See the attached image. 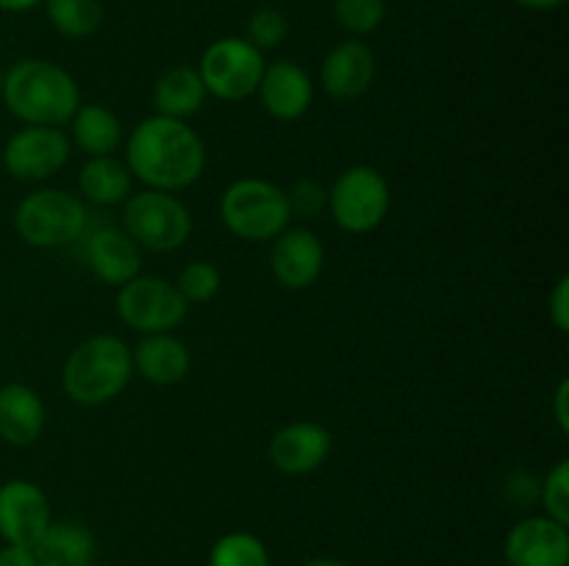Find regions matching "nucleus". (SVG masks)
<instances>
[{
    "label": "nucleus",
    "mask_w": 569,
    "mask_h": 566,
    "mask_svg": "<svg viewBox=\"0 0 569 566\" xmlns=\"http://www.w3.org/2000/svg\"><path fill=\"white\" fill-rule=\"evenodd\" d=\"M548 303H550L548 311H550V322H553V327L559 333H567L569 331V277L567 275H561L559 281H556Z\"/></svg>",
    "instance_id": "obj_31"
},
{
    "label": "nucleus",
    "mask_w": 569,
    "mask_h": 566,
    "mask_svg": "<svg viewBox=\"0 0 569 566\" xmlns=\"http://www.w3.org/2000/svg\"><path fill=\"white\" fill-rule=\"evenodd\" d=\"M272 277L289 292H303L320 281L326 270V247L311 228H287L272 239Z\"/></svg>",
    "instance_id": "obj_12"
},
{
    "label": "nucleus",
    "mask_w": 569,
    "mask_h": 566,
    "mask_svg": "<svg viewBox=\"0 0 569 566\" xmlns=\"http://www.w3.org/2000/svg\"><path fill=\"white\" fill-rule=\"evenodd\" d=\"M209 566H272L270 549L256 533L233 530L214 542Z\"/></svg>",
    "instance_id": "obj_25"
},
{
    "label": "nucleus",
    "mask_w": 569,
    "mask_h": 566,
    "mask_svg": "<svg viewBox=\"0 0 569 566\" xmlns=\"http://www.w3.org/2000/svg\"><path fill=\"white\" fill-rule=\"evenodd\" d=\"M206 98H209V92L200 81L198 67L189 64H176L161 72L153 83V92H150L156 114L172 117V120H189V117L200 114Z\"/></svg>",
    "instance_id": "obj_21"
},
{
    "label": "nucleus",
    "mask_w": 569,
    "mask_h": 566,
    "mask_svg": "<svg viewBox=\"0 0 569 566\" xmlns=\"http://www.w3.org/2000/svg\"><path fill=\"white\" fill-rule=\"evenodd\" d=\"M376 81V53L361 39L333 44L320 64V83L333 100H356Z\"/></svg>",
    "instance_id": "obj_17"
},
{
    "label": "nucleus",
    "mask_w": 569,
    "mask_h": 566,
    "mask_svg": "<svg viewBox=\"0 0 569 566\" xmlns=\"http://www.w3.org/2000/svg\"><path fill=\"white\" fill-rule=\"evenodd\" d=\"M70 144L81 150L87 159H98V155H114L126 142V131H122L120 117L111 109L100 103L78 105L76 114L70 117Z\"/></svg>",
    "instance_id": "obj_20"
},
{
    "label": "nucleus",
    "mask_w": 569,
    "mask_h": 566,
    "mask_svg": "<svg viewBox=\"0 0 569 566\" xmlns=\"http://www.w3.org/2000/svg\"><path fill=\"white\" fill-rule=\"evenodd\" d=\"M72 144L61 128L22 125L0 148V164L17 181L42 183L70 161Z\"/></svg>",
    "instance_id": "obj_10"
},
{
    "label": "nucleus",
    "mask_w": 569,
    "mask_h": 566,
    "mask_svg": "<svg viewBox=\"0 0 569 566\" xmlns=\"http://www.w3.org/2000/svg\"><path fill=\"white\" fill-rule=\"evenodd\" d=\"M222 225L242 242H272L287 231L289 214L287 189L267 178H239L220 198Z\"/></svg>",
    "instance_id": "obj_5"
},
{
    "label": "nucleus",
    "mask_w": 569,
    "mask_h": 566,
    "mask_svg": "<svg viewBox=\"0 0 569 566\" xmlns=\"http://www.w3.org/2000/svg\"><path fill=\"white\" fill-rule=\"evenodd\" d=\"M122 231L142 250L170 253L192 236V214L176 192L142 189L122 203Z\"/></svg>",
    "instance_id": "obj_7"
},
{
    "label": "nucleus",
    "mask_w": 569,
    "mask_h": 566,
    "mask_svg": "<svg viewBox=\"0 0 569 566\" xmlns=\"http://www.w3.org/2000/svg\"><path fill=\"white\" fill-rule=\"evenodd\" d=\"M176 289L181 292V297L187 300L189 305L192 303H209L211 297H217L222 286V275L211 261H189L181 272H178Z\"/></svg>",
    "instance_id": "obj_27"
},
{
    "label": "nucleus",
    "mask_w": 569,
    "mask_h": 566,
    "mask_svg": "<svg viewBox=\"0 0 569 566\" xmlns=\"http://www.w3.org/2000/svg\"><path fill=\"white\" fill-rule=\"evenodd\" d=\"M0 92H3V70H0Z\"/></svg>",
    "instance_id": "obj_37"
},
{
    "label": "nucleus",
    "mask_w": 569,
    "mask_h": 566,
    "mask_svg": "<svg viewBox=\"0 0 569 566\" xmlns=\"http://www.w3.org/2000/svg\"><path fill=\"white\" fill-rule=\"evenodd\" d=\"M509 566H569V530L550 516H526L503 542Z\"/></svg>",
    "instance_id": "obj_13"
},
{
    "label": "nucleus",
    "mask_w": 569,
    "mask_h": 566,
    "mask_svg": "<svg viewBox=\"0 0 569 566\" xmlns=\"http://www.w3.org/2000/svg\"><path fill=\"white\" fill-rule=\"evenodd\" d=\"M42 0H0V11H11V14H22V11H31Z\"/></svg>",
    "instance_id": "obj_35"
},
{
    "label": "nucleus",
    "mask_w": 569,
    "mask_h": 566,
    "mask_svg": "<svg viewBox=\"0 0 569 566\" xmlns=\"http://www.w3.org/2000/svg\"><path fill=\"white\" fill-rule=\"evenodd\" d=\"M131 377V347L114 333H98L67 355L61 386L72 403L94 408L120 397Z\"/></svg>",
    "instance_id": "obj_3"
},
{
    "label": "nucleus",
    "mask_w": 569,
    "mask_h": 566,
    "mask_svg": "<svg viewBox=\"0 0 569 566\" xmlns=\"http://www.w3.org/2000/svg\"><path fill=\"white\" fill-rule=\"evenodd\" d=\"M387 0H333V17L350 37H370L387 20Z\"/></svg>",
    "instance_id": "obj_26"
},
{
    "label": "nucleus",
    "mask_w": 569,
    "mask_h": 566,
    "mask_svg": "<svg viewBox=\"0 0 569 566\" xmlns=\"http://www.w3.org/2000/svg\"><path fill=\"white\" fill-rule=\"evenodd\" d=\"M553 416L561 433H569V381L561 377L553 392Z\"/></svg>",
    "instance_id": "obj_33"
},
{
    "label": "nucleus",
    "mask_w": 569,
    "mask_h": 566,
    "mask_svg": "<svg viewBox=\"0 0 569 566\" xmlns=\"http://www.w3.org/2000/svg\"><path fill=\"white\" fill-rule=\"evenodd\" d=\"M50 28L67 39H87L103 26V0H42Z\"/></svg>",
    "instance_id": "obj_24"
},
{
    "label": "nucleus",
    "mask_w": 569,
    "mask_h": 566,
    "mask_svg": "<svg viewBox=\"0 0 569 566\" xmlns=\"http://www.w3.org/2000/svg\"><path fill=\"white\" fill-rule=\"evenodd\" d=\"M50 522H53L50 499L37 483L14 477L0 486V538L3 544H20V547L33 549Z\"/></svg>",
    "instance_id": "obj_11"
},
{
    "label": "nucleus",
    "mask_w": 569,
    "mask_h": 566,
    "mask_svg": "<svg viewBox=\"0 0 569 566\" xmlns=\"http://www.w3.org/2000/svg\"><path fill=\"white\" fill-rule=\"evenodd\" d=\"M0 100L22 125L61 128L81 105V92L64 67L48 59H20L3 72Z\"/></svg>",
    "instance_id": "obj_2"
},
{
    "label": "nucleus",
    "mask_w": 569,
    "mask_h": 566,
    "mask_svg": "<svg viewBox=\"0 0 569 566\" xmlns=\"http://www.w3.org/2000/svg\"><path fill=\"white\" fill-rule=\"evenodd\" d=\"M87 203L67 189H33L14 209L17 236L39 250L70 247L87 233Z\"/></svg>",
    "instance_id": "obj_4"
},
{
    "label": "nucleus",
    "mask_w": 569,
    "mask_h": 566,
    "mask_svg": "<svg viewBox=\"0 0 569 566\" xmlns=\"http://www.w3.org/2000/svg\"><path fill=\"white\" fill-rule=\"evenodd\" d=\"M83 259L100 283L120 289L142 275V247L122 228L106 225L83 239Z\"/></svg>",
    "instance_id": "obj_16"
},
{
    "label": "nucleus",
    "mask_w": 569,
    "mask_h": 566,
    "mask_svg": "<svg viewBox=\"0 0 569 566\" xmlns=\"http://www.w3.org/2000/svg\"><path fill=\"white\" fill-rule=\"evenodd\" d=\"M0 566H39L37 553L20 544H3L0 547Z\"/></svg>",
    "instance_id": "obj_32"
},
{
    "label": "nucleus",
    "mask_w": 569,
    "mask_h": 566,
    "mask_svg": "<svg viewBox=\"0 0 569 566\" xmlns=\"http://www.w3.org/2000/svg\"><path fill=\"white\" fill-rule=\"evenodd\" d=\"M303 566H348V564H345V560H339V558H326V555H320V558L306 560Z\"/></svg>",
    "instance_id": "obj_36"
},
{
    "label": "nucleus",
    "mask_w": 569,
    "mask_h": 566,
    "mask_svg": "<svg viewBox=\"0 0 569 566\" xmlns=\"http://www.w3.org/2000/svg\"><path fill=\"white\" fill-rule=\"evenodd\" d=\"M333 447L331 431L320 422L298 420L283 425L270 438V461L283 475H311L328 461Z\"/></svg>",
    "instance_id": "obj_14"
},
{
    "label": "nucleus",
    "mask_w": 569,
    "mask_h": 566,
    "mask_svg": "<svg viewBox=\"0 0 569 566\" xmlns=\"http://www.w3.org/2000/svg\"><path fill=\"white\" fill-rule=\"evenodd\" d=\"M48 422L42 397L28 383L0 386V442L9 447H31Z\"/></svg>",
    "instance_id": "obj_19"
},
{
    "label": "nucleus",
    "mask_w": 569,
    "mask_h": 566,
    "mask_svg": "<svg viewBox=\"0 0 569 566\" xmlns=\"http://www.w3.org/2000/svg\"><path fill=\"white\" fill-rule=\"evenodd\" d=\"M539 503H542L545 516L569 525V461H559L548 472L545 481H539Z\"/></svg>",
    "instance_id": "obj_28"
},
{
    "label": "nucleus",
    "mask_w": 569,
    "mask_h": 566,
    "mask_svg": "<svg viewBox=\"0 0 569 566\" xmlns=\"http://www.w3.org/2000/svg\"><path fill=\"white\" fill-rule=\"evenodd\" d=\"M117 316L126 327L150 336L172 333L189 314V303L176 283L159 275H137L117 289Z\"/></svg>",
    "instance_id": "obj_9"
},
{
    "label": "nucleus",
    "mask_w": 569,
    "mask_h": 566,
    "mask_svg": "<svg viewBox=\"0 0 569 566\" xmlns=\"http://www.w3.org/2000/svg\"><path fill=\"white\" fill-rule=\"evenodd\" d=\"M287 33H289L287 17H283L278 9H270V6H267V9L253 11V14L248 17V26H244V39H248L253 48H259L261 53H264V50L278 48V44L287 39Z\"/></svg>",
    "instance_id": "obj_29"
},
{
    "label": "nucleus",
    "mask_w": 569,
    "mask_h": 566,
    "mask_svg": "<svg viewBox=\"0 0 569 566\" xmlns=\"http://www.w3.org/2000/svg\"><path fill=\"white\" fill-rule=\"evenodd\" d=\"M289 214L300 216V220H317L322 211H328V189L315 178H298L292 186L287 189Z\"/></svg>",
    "instance_id": "obj_30"
},
{
    "label": "nucleus",
    "mask_w": 569,
    "mask_h": 566,
    "mask_svg": "<svg viewBox=\"0 0 569 566\" xmlns=\"http://www.w3.org/2000/svg\"><path fill=\"white\" fill-rule=\"evenodd\" d=\"M126 166L144 189L181 192L203 175L206 144L187 120L150 114L126 137Z\"/></svg>",
    "instance_id": "obj_1"
},
{
    "label": "nucleus",
    "mask_w": 569,
    "mask_h": 566,
    "mask_svg": "<svg viewBox=\"0 0 569 566\" xmlns=\"http://www.w3.org/2000/svg\"><path fill=\"white\" fill-rule=\"evenodd\" d=\"M133 175L128 172L126 161L117 155H98L83 161L78 172V189L81 200L92 205H120L131 198Z\"/></svg>",
    "instance_id": "obj_23"
},
{
    "label": "nucleus",
    "mask_w": 569,
    "mask_h": 566,
    "mask_svg": "<svg viewBox=\"0 0 569 566\" xmlns=\"http://www.w3.org/2000/svg\"><path fill=\"white\" fill-rule=\"evenodd\" d=\"M39 566H44V564H39Z\"/></svg>",
    "instance_id": "obj_38"
},
{
    "label": "nucleus",
    "mask_w": 569,
    "mask_h": 566,
    "mask_svg": "<svg viewBox=\"0 0 569 566\" xmlns=\"http://www.w3.org/2000/svg\"><path fill=\"white\" fill-rule=\"evenodd\" d=\"M392 209V189L381 170L370 164H353L328 186V214L345 233H370L383 225Z\"/></svg>",
    "instance_id": "obj_6"
},
{
    "label": "nucleus",
    "mask_w": 569,
    "mask_h": 566,
    "mask_svg": "<svg viewBox=\"0 0 569 566\" xmlns=\"http://www.w3.org/2000/svg\"><path fill=\"white\" fill-rule=\"evenodd\" d=\"M33 553H37L39 564L44 566H94L98 542H94L92 530L81 522L53 519L33 547Z\"/></svg>",
    "instance_id": "obj_22"
},
{
    "label": "nucleus",
    "mask_w": 569,
    "mask_h": 566,
    "mask_svg": "<svg viewBox=\"0 0 569 566\" xmlns=\"http://www.w3.org/2000/svg\"><path fill=\"white\" fill-rule=\"evenodd\" d=\"M256 94L272 120L292 122L311 109L315 81L298 61L278 59L272 64H264Z\"/></svg>",
    "instance_id": "obj_15"
},
{
    "label": "nucleus",
    "mask_w": 569,
    "mask_h": 566,
    "mask_svg": "<svg viewBox=\"0 0 569 566\" xmlns=\"http://www.w3.org/2000/svg\"><path fill=\"white\" fill-rule=\"evenodd\" d=\"M133 375L153 386H176L192 370V353L176 333H150L131 347Z\"/></svg>",
    "instance_id": "obj_18"
},
{
    "label": "nucleus",
    "mask_w": 569,
    "mask_h": 566,
    "mask_svg": "<svg viewBox=\"0 0 569 566\" xmlns=\"http://www.w3.org/2000/svg\"><path fill=\"white\" fill-rule=\"evenodd\" d=\"M264 64V53L244 37H222L203 50L198 75L211 98L237 103L256 94Z\"/></svg>",
    "instance_id": "obj_8"
},
{
    "label": "nucleus",
    "mask_w": 569,
    "mask_h": 566,
    "mask_svg": "<svg viewBox=\"0 0 569 566\" xmlns=\"http://www.w3.org/2000/svg\"><path fill=\"white\" fill-rule=\"evenodd\" d=\"M515 3L531 11H553V9H561L567 0H515Z\"/></svg>",
    "instance_id": "obj_34"
}]
</instances>
